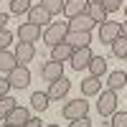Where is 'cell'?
Segmentation results:
<instances>
[{"mask_svg":"<svg viewBox=\"0 0 127 127\" xmlns=\"http://www.w3.org/2000/svg\"><path fill=\"white\" fill-rule=\"evenodd\" d=\"M66 33H69V23L66 20H54V23H48L46 31H43V43L51 48V46L61 43V41L66 38Z\"/></svg>","mask_w":127,"mask_h":127,"instance_id":"6da1fadb","label":"cell"},{"mask_svg":"<svg viewBox=\"0 0 127 127\" xmlns=\"http://www.w3.org/2000/svg\"><path fill=\"white\" fill-rule=\"evenodd\" d=\"M61 114H64L69 122H71V120H81V117H87V114H89V102L81 99V97H79V99H71V102L64 104Z\"/></svg>","mask_w":127,"mask_h":127,"instance_id":"7a4b0ae2","label":"cell"},{"mask_svg":"<svg viewBox=\"0 0 127 127\" xmlns=\"http://www.w3.org/2000/svg\"><path fill=\"white\" fill-rule=\"evenodd\" d=\"M97 112L102 114V117H112V114L117 112V92H112V89H104V92H99Z\"/></svg>","mask_w":127,"mask_h":127,"instance_id":"3957f363","label":"cell"},{"mask_svg":"<svg viewBox=\"0 0 127 127\" xmlns=\"http://www.w3.org/2000/svg\"><path fill=\"white\" fill-rule=\"evenodd\" d=\"M122 36V23H117V20H104V23H99V43H107L112 46L114 38Z\"/></svg>","mask_w":127,"mask_h":127,"instance_id":"277c9868","label":"cell"},{"mask_svg":"<svg viewBox=\"0 0 127 127\" xmlns=\"http://www.w3.org/2000/svg\"><path fill=\"white\" fill-rule=\"evenodd\" d=\"M8 81H10V87L13 89H26L28 84H31V71L26 64H18V66L8 74Z\"/></svg>","mask_w":127,"mask_h":127,"instance_id":"5b68a950","label":"cell"},{"mask_svg":"<svg viewBox=\"0 0 127 127\" xmlns=\"http://www.w3.org/2000/svg\"><path fill=\"white\" fill-rule=\"evenodd\" d=\"M71 92V81L66 79V76H61V79H56V81H51V87H48V99L51 102H61L66 94Z\"/></svg>","mask_w":127,"mask_h":127,"instance_id":"8992f818","label":"cell"},{"mask_svg":"<svg viewBox=\"0 0 127 127\" xmlns=\"http://www.w3.org/2000/svg\"><path fill=\"white\" fill-rule=\"evenodd\" d=\"M92 48L89 46H81V48H74V54H71V59H69V64H71V69H76V71H81V69H87L89 66V61H92Z\"/></svg>","mask_w":127,"mask_h":127,"instance_id":"52a82bcc","label":"cell"},{"mask_svg":"<svg viewBox=\"0 0 127 127\" xmlns=\"http://www.w3.org/2000/svg\"><path fill=\"white\" fill-rule=\"evenodd\" d=\"M41 76H43V81H56V79H61L64 76V64L61 61H54V59H51V61H46L43 64V66H41Z\"/></svg>","mask_w":127,"mask_h":127,"instance_id":"ba28073f","label":"cell"},{"mask_svg":"<svg viewBox=\"0 0 127 127\" xmlns=\"http://www.w3.org/2000/svg\"><path fill=\"white\" fill-rule=\"evenodd\" d=\"M41 38V26L31 23V20H26V23L18 26V41H26V43H33V41Z\"/></svg>","mask_w":127,"mask_h":127,"instance_id":"9c48e42d","label":"cell"},{"mask_svg":"<svg viewBox=\"0 0 127 127\" xmlns=\"http://www.w3.org/2000/svg\"><path fill=\"white\" fill-rule=\"evenodd\" d=\"M64 41H66L71 48H81V46H89L92 43V33H89V31H69Z\"/></svg>","mask_w":127,"mask_h":127,"instance_id":"30bf717a","label":"cell"},{"mask_svg":"<svg viewBox=\"0 0 127 127\" xmlns=\"http://www.w3.org/2000/svg\"><path fill=\"white\" fill-rule=\"evenodd\" d=\"M28 20L31 23H36V26H48L51 23V13L43 8V5H31V10H28Z\"/></svg>","mask_w":127,"mask_h":127,"instance_id":"8fae6325","label":"cell"},{"mask_svg":"<svg viewBox=\"0 0 127 127\" xmlns=\"http://www.w3.org/2000/svg\"><path fill=\"white\" fill-rule=\"evenodd\" d=\"M87 15L94 20V23H104V20H107V10H104V5H102V0H89V3H87Z\"/></svg>","mask_w":127,"mask_h":127,"instance_id":"7c38bea8","label":"cell"},{"mask_svg":"<svg viewBox=\"0 0 127 127\" xmlns=\"http://www.w3.org/2000/svg\"><path fill=\"white\" fill-rule=\"evenodd\" d=\"M13 54H15L18 64H28V61H33V56H36V46L26 43V41H18V46H15Z\"/></svg>","mask_w":127,"mask_h":127,"instance_id":"4fadbf2b","label":"cell"},{"mask_svg":"<svg viewBox=\"0 0 127 127\" xmlns=\"http://www.w3.org/2000/svg\"><path fill=\"white\" fill-rule=\"evenodd\" d=\"M87 3H89V0H64V10H61V13L71 20L74 15L87 13Z\"/></svg>","mask_w":127,"mask_h":127,"instance_id":"5bb4252c","label":"cell"},{"mask_svg":"<svg viewBox=\"0 0 127 127\" xmlns=\"http://www.w3.org/2000/svg\"><path fill=\"white\" fill-rule=\"evenodd\" d=\"M99 79L102 76H92V74L87 79H81V94L84 97H97V94L102 92V81Z\"/></svg>","mask_w":127,"mask_h":127,"instance_id":"9a60e30c","label":"cell"},{"mask_svg":"<svg viewBox=\"0 0 127 127\" xmlns=\"http://www.w3.org/2000/svg\"><path fill=\"white\" fill-rule=\"evenodd\" d=\"M66 23H69V31H89V33H92V28L97 26V23H94V20H92L87 13H81V15H74L71 20H66Z\"/></svg>","mask_w":127,"mask_h":127,"instance_id":"2e32d148","label":"cell"},{"mask_svg":"<svg viewBox=\"0 0 127 127\" xmlns=\"http://www.w3.org/2000/svg\"><path fill=\"white\" fill-rule=\"evenodd\" d=\"M18 66V59L13 51H8V48H0V74H10Z\"/></svg>","mask_w":127,"mask_h":127,"instance_id":"e0dca14e","label":"cell"},{"mask_svg":"<svg viewBox=\"0 0 127 127\" xmlns=\"http://www.w3.org/2000/svg\"><path fill=\"white\" fill-rule=\"evenodd\" d=\"M71 54H74V48L66 43V41H61V43H56V46H51V59L54 61H69L71 59Z\"/></svg>","mask_w":127,"mask_h":127,"instance_id":"ac0fdd59","label":"cell"},{"mask_svg":"<svg viewBox=\"0 0 127 127\" xmlns=\"http://www.w3.org/2000/svg\"><path fill=\"white\" fill-rule=\"evenodd\" d=\"M28 117H31V112H28L26 107H20V104H18V107H15V109H13V112H10L8 117H5V122H10V125L20 127L23 122H28Z\"/></svg>","mask_w":127,"mask_h":127,"instance_id":"d6986e66","label":"cell"},{"mask_svg":"<svg viewBox=\"0 0 127 127\" xmlns=\"http://www.w3.org/2000/svg\"><path fill=\"white\" fill-rule=\"evenodd\" d=\"M87 69H89L92 76H104V74H107V59H104V56H92Z\"/></svg>","mask_w":127,"mask_h":127,"instance_id":"ffe728a7","label":"cell"},{"mask_svg":"<svg viewBox=\"0 0 127 127\" xmlns=\"http://www.w3.org/2000/svg\"><path fill=\"white\" fill-rule=\"evenodd\" d=\"M107 87H109L112 92L125 89V87H127V74H125V71H112L109 79H107Z\"/></svg>","mask_w":127,"mask_h":127,"instance_id":"44dd1931","label":"cell"},{"mask_svg":"<svg viewBox=\"0 0 127 127\" xmlns=\"http://www.w3.org/2000/svg\"><path fill=\"white\" fill-rule=\"evenodd\" d=\"M48 94L46 92H33V94H31V107H33L36 112H43L46 107H48Z\"/></svg>","mask_w":127,"mask_h":127,"instance_id":"7402d4cb","label":"cell"},{"mask_svg":"<svg viewBox=\"0 0 127 127\" xmlns=\"http://www.w3.org/2000/svg\"><path fill=\"white\" fill-rule=\"evenodd\" d=\"M15 107H18V99H13L10 94H8V97H3V99H0V120H5Z\"/></svg>","mask_w":127,"mask_h":127,"instance_id":"603a6c76","label":"cell"},{"mask_svg":"<svg viewBox=\"0 0 127 127\" xmlns=\"http://www.w3.org/2000/svg\"><path fill=\"white\" fill-rule=\"evenodd\" d=\"M112 54L117 56V59H125L127 56V38L125 36H120V38L112 41Z\"/></svg>","mask_w":127,"mask_h":127,"instance_id":"cb8c5ba5","label":"cell"},{"mask_svg":"<svg viewBox=\"0 0 127 127\" xmlns=\"http://www.w3.org/2000/svg\"><path fill=\"white\" fill-rule=\"evenodd\" d=\"M28 10H31V0H10V13L26 15Z\"/></svg>","mask_w":127,"mask_h":127,"instance_id":"d4e9b609","label":"cell"},{"mask_svg":"<svg viewBox=\"0 0 127 127\" xmlns=\"http://www.w3.org/2000/svg\"><path fill=\"white\" fill-rule=\"evenodd\" d=\"M41 5H43L51 15H59L64 10V0H41Z\"/></svg>","mask_w":127,"mask_h":127,"instance_id":"484cf974","label":"cell"},{"mask_svg":"<svg viewBox=\"0 0 127 127\" xmlns=\"http://www.w3.org/2000/svg\"><path fill=\"white\" fill-rule=\"evenodd\" d=\"M112 127H127V112H114L112 114Z\"/></svg>","mask_w":127,"mask_h":127,"instance_id":"4316f807","label":"cell"},{"mask_svg":"<svg viewBox=\"0 0 127 127\" xmlns=\"http://www.w3.org/2000/svg\"><path fill=\"white\" fill-rule=\"evenodd\" d=\"M10 43H13V33L8 28H0V48H8Z\"/></svg>","mask_w":127,"mask_h":127,"instance_id":"83f0119b","label":"cell"},{"mask_svg":"<svg viewBox=\"0 0 127 127\" xmlns=\"http://www.w3.org/2000/svg\"><path fill=\"white\" fill-rule=\"evenodd\" d=\"M102 5L107 13H117V10L122 8V0H102Z\"/></svg>","mask_w":127,"mask_h":127,"instance_id":"f1b7e54d","label":"cell"},{"mask_svg":"<svg viewBox=\"0 0 127 127\" xmlns=\"http://www.w3.org/2000/svg\"><path fill=\"white\" fill-rule=\"evenodd\" d=\"M69 127H92V120L89 117H81V120H71Z\"/></svg>","mask_w":127,"mask_h":127,"instance_id":"f546056e","label":"cell"},{"mask_svg":"<svg viewBox=\"0 0 127 127\" xmlns=\"http://www.w3.org/2000/svg\"><path fill=\"white\" fill-rule=\"evenodd\" d=\"M10 89H13V87H10V81H8V79H0V99H3V97H8V94H10Z\"/></svg>","mask_w":127,"mask_h":127,"instance_id":"4dcf8cb0","label":"cell"},{"mask_svg":"<svg viewBox=\"0 0 127 127\" xmlns=\"http://www.w3.org/2000/svg\"><path fill=\"white\" fill-rule=\"evenodd\" d=\"M20 127H41V120L38 117H28V122H23Z\"/></svg>","mask_w":127,"mask_h":127,"instance_id":"1f68e13d","label":"cell"},{"mask_svg":"<svg viewBox=\"0 0 127 127\" xmlns=\"http://www.w3.org/2000/svg\"><path fill=\"white\" fill-rule=\"evenodd\" d=\"M5 23H8V15H5V13H0V28H5Z\"/></svg>","mask_w":127,"mask_h":127,"instance_id":"d6a6232c","label":"cell"},{"mask_svg":"<svg viewBox=\"0 0 127 127\" xmlns=\"http://www.w3.org/2000/svg\"><path fill=\"white\" fill-rule=\"evenodd\" d=\"M122 36L127 38V20H125V23H122Z\"/></svg>","mask_w":127,"mask_h":127,"instance_id":"836d02e7","label":"cell"},{"mask_svg":"<svg viewBox=\"0 0 127 127\" xmlns=\"http://www.w3.org/2000/svg\"><path fill=\"white\" fill-rule=\"evenodd\" d=\"M3 127H15V125H10V122H3Z\"/></svg>","mask_w":127,"mask_h":127,"instance_id":"e575fe53","label":"cell"},{"mask_svg":"<svg viewBox=\"0 0 127 127\" xmlns=\"http://www.w3.org/2000/svg\"><path fill=\"white\" fill-rule=\"evenodd\" d=\"M46 127H59V125H46Z\"/></svg>","mask_w":127,"mask_h":127,"instance_id":"d590c367","label":"cell"},{"mask_svg":"<svg viewBox=\"0 0 127 127\" xmlns=\"http://www.w3.org/2000/svg\"><path fill=\"white\" fill-rule=\"evenodd\" d=\"M125 15H127V5H125Z\"/></svg>","mask_w":127,"mask_h":127,"instance_id":"8d00e7d4","label":"cell"},{"mask_svg":"<svg viewBox=\"0 0 127 127\" xmlns=\"http://www.w3.org/2000/svg\"><path fill=\"white\" fill-rule=\"evenodd\" d=\"M125 61H127V56H125Z\"/></svg>","mask_w":127,"mask_h":127,"instance_id":"74e56055","label":"cell"}]
</instances>
